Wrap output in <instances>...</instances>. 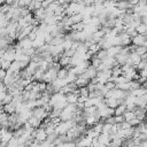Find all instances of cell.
<instances>
[{"instance_id":"cell-1","label":"cell","mask_w":147,"mask_h":147,"mask_svg":"<svg viewBox=\"0 0 147 147\" xmlns=\"http://www.w3.org/2000/svg\"><path fill=\"white\" fill-rule=\"evenodd\" d=\"M32 116L38 118V119H40L42 122L46 117H48V113L42 107H36V108L32 109Z\"/></svg>"},{"instance_id":"cell-2","label":"cell","mask_w":147,"mask_h":147,"mask_svg":"<svg viewBox=\"0 0 147 147\" xmlns=\"http://www.w3.org/2000/svg\"><path fill=\"white\" fill-rule=\"evenodd\" d=\"M96 68H94L93 65H88L85 70H84V72L80 75V77H83V78H85V79H87V80H91L92 78H94L95 76H96Z\"/></svg>"},{"instance_id":"cell-3","label":"cell","mask_w":147,"mask_h":147,"mask_svg":"<svg viewBox=\"0 0 147 147\" xmlns=\"http://www.w3.org/2000/svg\"><path fill=\"white\" fill-rule=\"evenodd\" d=\"M131 44L134 46H146V36L144 34H136L131 38Z\"/></svg>"},{"instance_id":"cell-4","label":"cell","mask_w":147,"mask_h":147,"mask_svg":"<svg viewBox=\"0 0 147 147\" xmlns=\"http://www.w3.org/2000/svg\"><path fill=\"white\" fill-rule=\"evenodd\" d=\"M17 46H18V47H21L22 49H25V48H30V47H32V40H31L30 38L25 37V38H23V39L18 40V42H17Z\"/></svg>"},{"instance_id":"cell-5","label":"cell","mask_w":147,"mask_h":147,"mask_svg":"<svg viewBox=\"0 0 147 147\" xmlns=\"http://www.w3.org/2000/svg\"><path fill=\"white\" fill-rule=\"evenodd\" d=\"M46 136H47V134H46L45 129H42V127H38V129H37V132H36L34 140L38 141V142H41V141L46 140Z\"/></svg>"},{"instance_id":"cell-6","label":"cell","mask_w":147,"mask_h":147,"mask_svg":"<svg viewBox=\"0 0 147 147\" xmlns=\"http://www.w3.org/2000/svg\"><path fill=\"white\" fill-rule=\"evenodd\" d=\"M96 139H98L99 145H101V146H107V145L110 142L109 136H108L107 133H100V134L96 137Z\"/></svg>"},{"instance_id":"cell-7","label":"cell","mask_w":147,"mask_h":147,"mask_svg":"<svg viewBox=\"0 0 147 147\" xmlns=\"http://www.w3.org/2000/svg\"><path fill=\"white\" fill-rule=\"evenodd\" d=\"M21 70V67H20V62L18 61H11L10 64H9V68L7 70V72L9 74H15V72H18Z\"/></svg>"},{"instance_id":"cell-8","label":"cell","mask_w":147,"mask_h":147,"mask_svg":"<svg viewBox=\"0 0 147 147\" xmlns=\"http://www.w3.org/2000/svg\"><path fill=\"white\" fill-rule=\"evenodd\" d=\"M146 102H147V96H146V94H144V95H141V96H136L134 105H136L137 107L145 108V107H146Z\"/></svg>"},{"instance_id":"cell-9","label":"cell","mask_w":147,"mask_h":147,"mask_svg":"<svg viewBox=\"0 0 147 147\" xmlns=\"http://www.w3.org/2000/svg\"><path fill=\"white\" fill-rule=\"evenodd\" d=\"M33 11H34V14H33V17H34L36 20H38L39 22L44 20V17H45V15H46V13H45V8L40 7V8L36 9V10H33Z\"/></svg>"},{"instance_id":"cell-10","label":"cell","mask_w":147,"mask_h":147,"mask_svg":"<svg viewBox=\"0 0 147 147\" xmlns=\"http://www.w3.org/2000/svg\"><path fill=\"white\" fill-rule=\"evenodd\" d=\"M78 96H79V95H78L77 93H75V92H69V93L65 94V100H67L68 103H76L77 100H78Z\"/></svg>"},{"instance_id":"cell-11","label":"cell","mask_w":147,"mask_h":147,"mask_svg":"<svg viewBox=\"0 0 147 147\" xmlns=\"http://www.w3.org/2000/svg\"><path fill=\"white\" fill-rule=\"evenodd\" d=\"M88 82H90V80H87V79H85V78H83V77H80V76H77L74 83L76 84V86H77L78 88H80V87L86 86V85L88 84Z\"/></svg>"},{"instance_id":"cell-12","label":"cell","mask_w":147,"mask_h":147,"mask_svg":"<svg viewBox=\"0 0 147 147\" xmlns=\"http://www.w3.org/2000/svg\"><path fill=\"white\" fill-rule=\"evenodd\" d=\"M103 101H105L106 106L109 107V108H115V107L118 106L117 105V100L115 98H103Z\"/></svg>"},{"instance_id":"cell-13","label":"cell","mask_w":147,"mask_h":147,"mask_svg":"<svg viewBox=\"0 0 147 147\" xmlns=\"http://www.w3.org/2000/svg\"><path fill=\"white\" fill-rule=\"evenodd\" d=\"M26 122H28L33 129H38V127L40 126V124H41V121L38 119V118H36V117H33V116H31Z\"/></svg>"},{"instance_id":"cell-14","label":"cell","mask_w":147,"mask_h":147,"mask_svg":"<svg viewBox=\"0 0 147 147\" xmlns=\"http://www.w3.org/2000/svg\"><path fill=\"white\" fill-rule=\"evenodd\" d=\"M2 109H3V111L6 113V114H13V113H15V106L13 105V102L10 101L9 103H6V105H3L2 106Z\"/></svg>"},{"instance_id":"cell-15","label":"cell","mask_w":147,"mask_h":147,"mask_svg":"<svg viewBox=\"0 0 147 147\" xmlns=\"http://www.w3.org/2000/svg\"><path fill=\"white\" fill-rule=\"evenodd\" d=\"M122 46H110L108 49H107V53H108V56H113L115 57L116 54H118L119 49H121Z\"/></svg>"},{"instance_id":"cell-16","label":"cell","mask_w":147,"mask_h":147,"mask_svg":"<svg viewBox=\"0 0 147 147\" xmlns=\"http://www.w3.org/2000/svg\"><path fill=\"white\" fill-rule=\"evenodd\" d=\"M68 75V69L65 67H61L57 72H56V78H60V79H64L65 76Z\"/></svg>"},{"instance_id":"cell-17","label":"cell","mask_w":147,"mask_h":147,"mask_svg":"<svg viewBox=\"0 0 147 147\" xmlns=\"http://www.w3.org/2000/svg\"><path fill=\"white\" fill-rule=\"evenodd\" d=\"M136 31H137L138 34H144V36H146V33H147V24L140 23V24L136 28Z\"/></svg>"},{"instance_id":"cell-18","label":"cell","mask_w":147,"mask_h":147,"mask_svg":"<svg viewBox=\"0 0 147 147\" xmlns=\"http://www.w3.org/2000/svg\"><path fill=\"white\" fill-rule=\"evenodd\" d=\"M125 110H126V108H125V105H124V103L118 105L117 107L114 108V115H115V116H117V115H123Z\"/></svg>"},{"instance_id":"cell-19","label":"cell","mask_w":147,"mask_h":147,"mask_svg":"<svg viewBox=\"0 0 147 147\" xmlns=\"http://www.w3.org/2000/svg\"><path fill=\"white\" fill-rule=\"evenodd\" d=\"M146 92H147V90H146L145 87H142V86H140V87H138V88L131 91V93H132L134 96H141V95L146 94Z\"/></svg>"},{"instance_id":"cell-20","label":"cell","mask_w":147,"mask_h":147,"mask_svg":"<svg viewBox=\"0 0 147 147\" xmlns=\"http://www.w3.org/2000/svg\"><path fill=\"white\" fill-rule=\"evenodd\" d=\"M123 117H124V121L129 122V121H131L132 118L136 117V114H134L133 110H125L124 114H123Z\"/></svg>"},{"instance_id":"cell-21","label":"cell","mask_w":147,"mask_h":147,"mask_svg":"<svg viewBox=\"0 0 147 147\" xmlns=\"http://www.w3.org/2000/svg\"><path fill=\"white\" fill-rule=\"evenodd\" d=\"M59 134H57V132L56 131H54V132H52V133H49V134H47L46 136V141L47 142H49V144H52L55 139H56V137H57Z\"/></svg>"},{"instance_id":"cell-22","label":"cell","mask_w":147,"mask_h":147,"mask_svg":"<svg viewBox=\"0 0 147 147\" xmlns=\"http://www.w3.org/2000/svg\"><path fill=\"white\" fill-rule=\"evenodd\" d=\"M134 53H137L138 55H141V54L146 53V46H137Z\"/></svg>"},{"instance_id":"cell-23","label":"cell","mask_w":147,"mask_h":147,"mask_svg":"<svg viewBox=\"0 0 147 147\" xmlns=\"http://www.w3.org/2000/svg\"><path fill=\"white\" fill-rule=\"evenodd\" d=\"M11 99H13V96L9 93H6V95L3 96V99L1 100V102H2V105H6V103H9L11 101Z\"/></svg>"},{"instance_id":"cell-24","label":"cell","mask_w":147,"mask_h":147,"mask_svg":"<svg viewBox=\"0 0 147 147\" xmlns=\"http://www.w3.org/2000/svg\"><path fill=\"white\" fill-rule=\"evenodd\" d=\"M9 64H10V62H9V61L2 60V61H1V64H0V68H1V69H3L5 71H7V70H8V68H9Z\"/></svg>"},{"instance_id":"cell-25","label":"cell","mask_w":147,"mask_h":147,"mask_svg":"<svg viewBox=\"0 0 147 147\" xmlns=\"http://www.w3.org/2000/svg\"><path fill=\"white\" fill-rule=\"evenodd\" d=\"M79 95L80 96H88V90H87L86 86L79 88Z\"/></svg>"},{"instance_id":"cell-26","label":"cell","mask_w":147,"mask_h":147,"mask_svg":"<svg viewBox=\"0 0 147 147\" xmlns=\"http://www.w3.org/2000/svg\"><path fill=\"white\" fill-rule=\"evenodd\" d=\"M142 121H140V119H138L137 117H134V118H132L131 121H129V123H130V125L131 126H137L138 124H140Z\"/></svg>"},{"instance_id":"cell-27","label":"cell","mask_w":147,"mask_h":147,"mask_svg":"<svg viewBox=\"0 0 147 147\" xmlns=\"http://www.w3.org/2000/svg\"><path fill=\"white\" fill-rule=\"evenodd\" d=\"M123 121H124L123 115H117V116L114 115V122H115V123H122Z\"/></svg>"},{"instance_id":"cell-28","label":"cell","mask_w":147,"mask_h":147,"mask_svg":"<svg viewBox=\"0 0 147 147\" xmlns=\"http://www.w3.org/2000/svg\"><path fill=\"white\" fill-rule=\"evenodd\" d=\"M105 86H106V87H107V90L109 91V90H111V88H114V87H115V83H113V82H109V80H108V82L105 84Z\"/></svg>"},{"instance_id":"cell-29","label":"cell","mask_w":147,"mask_h":147,"mask_svg":"<svg viewBox=\"0 0 147 147\" xmlns=\"http://www.w3.org/2000/svg\"><path fill=\"white\" fill-rule=\"evenodd\" d=\"M138 138L140 139V141H146L147 140V133H139Z\"/></svg>"},{"instance_id":"cell-30","label":"cell","mask_w":147,"mask_h":147,"mask_svg":"<svg viewBox=\"0 0 147 147\" xmlns=\"http://www.w3.org/2000/svg\"><path fill=\"white\" fill-rule=\"evenodd\" d=\"M146 72H147V70H146V69L138 70V74H139V76H140V77H146V75H147Z\"/></svg>"},{"instance_id":"cell-31","label":"cell","mask_w":147,"mask_h":147,"mask_svg":"<svg viewBox=\"0 0 147 147\" xmlns=\"http://www.w3.org/2000/svg\"><path fill=\"white\" fill-rule=\"evenodd\" d=\"M5 75H6V71H5L3 69H1V68H0V80L5 77Z\"/></svg>"},{"instance_id":"cell-32","label":"cell","mask_w":147,"mask_h":147,"mask_svg":"<svg viewBox=\"0 0 147 147\" xmlns=\"http://www.w3.org/2000/svg\"><path fill=\"white\" fill-rule=\"evenodd\" d=\"M127 2H129L131 6H134V5H137V3L139 2V0H127Z\"/></svg>"},{"instance_id":"cell-33","label":"cell","mask_w":147,"mask_h":147,"mask_svg":"<svg viewBox=\"0 0 147 147\" xmlns=\"http://www.w3.org/2000/svg\"><path fill=\"white\" fill-rule=\"evenodd\" d=\"M1 61H2V59H0V64H1Z\"/></svg>"},{"instance_id":"cell-34","label":"cell","mask_w":147,"mask_h":147,"mask_svg":"<svg viewBox=\"0 0 147 147\" xmlns=\"http://www.w3.org/2000/svg\"><path fill=\"white\" fill-rule=\"evenodd\" d=\"M116 1H119V0H116Z\"/></svg>"}]
</instances>
